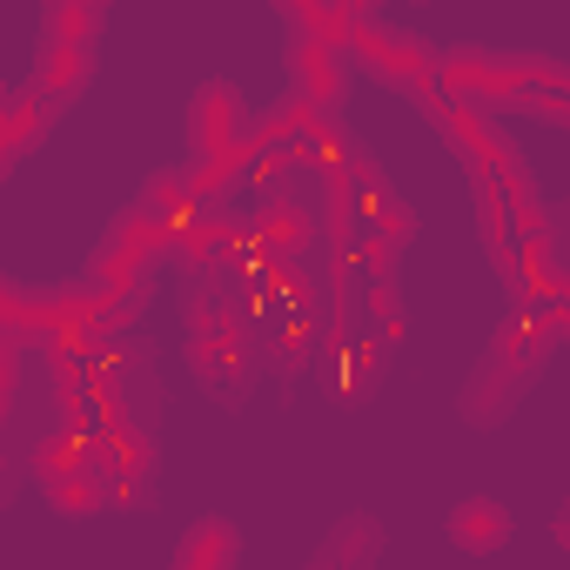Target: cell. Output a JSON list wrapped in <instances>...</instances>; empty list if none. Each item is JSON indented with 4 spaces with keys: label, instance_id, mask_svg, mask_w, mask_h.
Segmentation results:
<instances>
[{
    "label": "cell",
    "instance_id": "obj_1",
    "mask_svg": "<svg viewBox=\"0 0 570 570\" xmlns=\"http://www.w3.org/2000/svg\"><path fill=\"white\" fill-rule=\"evenodd\" d=\"M543 370V336L537 330H517V336H503L497 343V356L476 370V383L463 390V416H503L523 390H530V376Z\"/></svg>",
    "mask_w": 570,
    "mask_h": 570
},
{
    "label": "cell",
    "instance_id": "obj_2",
    "mask_svg": "<svg viewBox=\"0 0 570 570\" xmlns=\"http://www.w3.org/2000/svg\"><path fill=\"white\" fill-rule=\"evenodd\" d=\"M450 537H456V550H503L510 543V510L497 497H463L450 510Z\"/></svg>",
    "mask_w": 570,
    "mask_h": 570
},
{
    "label": "cell",
    "instance_id": "obj_3",
    "mask_svg": "<svg viewBox=\"0 0 570 570\" xmlns=\"http://www.w3.org/2000/svg\"><path fill=\"white\" fill-rule=\"evenodd\" d=\"M195 370H202V383H208V390H222L228 403L248 390V363H242V350H235L228 336H215V343L202 336V343H195Z\"/></svg>",
    "mask_w": 570,
    "mask_h": 570
},
{
    "label": "cell",
    "instance_id": "obj_4",
    "mask_svg": "<svg viewBox=\"0 0 570 570\" xmlns=\"http://www.w3.org/2000/svg\"><path fill=\"white\" fill-rule=\"evenodd\" d=\"M228 141H235V95H228V88H208V95L195 101V148H202V155L215 148V161H222Z\"/></svg>",
    "mask_w": 570,
    "mask_h": 570
},
{
    "label": "cell",
    "instance_id": "obj_5",
    "mask_svg": "<svg viewBox=\"0 0 570 570\" xmlns=\"http://www.w3.org/2000/svg\"><path fill=\"white\" fill-rule=\"evenodd\" d=\"M376 543H383V530H376L370 517H350V523L336 530V543H330V557H323L316 570H363V563L376 557Z\"/></svg>",
    "mask_w": 570,
    "mask_h": 570
},
{
    "label": "cell",
    "instance_id": "obj_6",
    "mask_svg": "<svg viewBox=\"0 0 570 570\" xmlns=\"http://www.w3.org/2000/svg\"><path fill=\"white\" fill-rule=\"evenodd\" d=\"M228 563H235V530L228 523H202L188 537V550H181L175 570H228Z\"/></svg>",
    "mask_w": 570,
    "mask_h": 570
},
{
    "label": "cell",
    "instance_id": "obj_7",
    "mask_svg": "<svg viewBox=\"0 0 570 570\" xmlns=\"http://www.w3.org/2000/svg\"><path fill=\"white\" fill-rule=\"evenodd\" d=\"M41 470H48V497H55L61 510H95V503L108 497V490H88L95 476H88V470H75V463H55V456H48Z\"/></svg>",
    "mask_w": 570,
    "mask_h": 570
},
{
    "label": "cell",
    "instance_id": "obj_8",
    "mask_svg": "<svg viewBox=\"0 0 570 570\" xmlns=\"http://www.w3.org/2000/svg\"><path fill=\"white\" fill-rule=\"evenodd\" d=\"M95 28H101V8H55L48 14V41H68V48H88Z\"/></svg>",
    "mask_w": 570,
    "mask_h": 570
},
{
    "label": "cell",
    "instance_id": "obj_9",
    "mask_svg": "<svg viewBox=\"0 0 570 570\" xmlns=\"http://www.w3.org/2000/svg\"><path fill=\"white\" fill-rule=\"evenodd\" d=\"M563 543H570V517H563Z\"/></svg>",
    "mask_w": 570,
    "mask_h": 570
}]
</instances>
